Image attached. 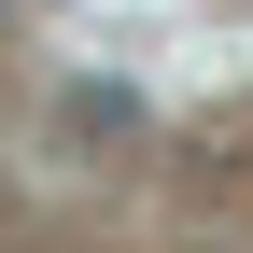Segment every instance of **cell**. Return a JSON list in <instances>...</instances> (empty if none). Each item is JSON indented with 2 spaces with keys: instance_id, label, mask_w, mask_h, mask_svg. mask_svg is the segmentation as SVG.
Segmentation results:
<instances>
[{
  "instance_id": "6da1fadb",
  "label": "cell",
  "mask_w": 253,
  "mask_h": 253,
  "mask_svg": "<svg viewBox=\"0 0 253 253\" xmlns=\"http://www.w3.org/2000/svg\"><path fill=\"white\" fill-rule=\"evenodd\" d=\"M71 141H141V84H71Z\"/></svg>"
}]
</instances>
